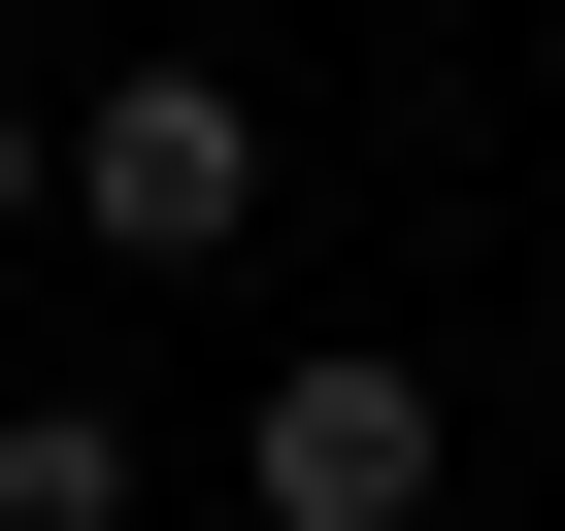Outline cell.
Wrapping results in <instances>:
<instances>
[{"label": "cell", "mask_w": 565, "mask_h": 531, "mask_svg": "<svg viewBox=\"0 0 565 531\" xmlns=\"http://www.w3.org/2000/svg\"><path fill=\"white\" fill-rule=\"evenodd\" d=\"M67 232H100V266H233V232H266V100H233V67L67 100Z\"/></svg>", "instance_id": "cell-1"}, {"label": "cell", "mask_w": 565, "mask_h": 531, "mask_svg": "<svg viewBox=\"0 0 565 531\" xmlns=\"http://www.w3.org/2000/svg\"><path fill=\"white\" fill-rule=\"evenodd\" d=\"M233 498H266V531H433V366H266Z\"/></svg>", "instance_id": "cell-2"}, {"label": "cell", "mask_w": 565, "mask_h": 531, "mask_svg": "<svg viewBox=\"0 0 565 531\" xmlns=\"http://www.w3.org/2000/svg\"><path fill=\"white\" fill-rule=\"evenodd\" d=\"M0 531H134V432L100 399H0Z\"/></svg>", "instance_id": "cell-3"}, {"label": "cell", "mask_w": 565, "mask_h": 531, "mask_svg": "<svg viewBox=\"0 0 565 531\" xmlns=\"http://www.w3.org/2000/svg\"><path fill=\"white\" fill-rule=\"evenodd\" d=\"M34 199H67V133H34V100H0V232H34Z\"/></svg>", "instance_id": "cell-4"}]
</instances>
